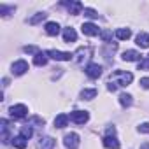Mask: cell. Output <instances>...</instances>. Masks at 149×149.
<instances>
[{"label":"cell","instance_id":"1","mask_svg":"<svg viewBox=\"0 0 149 149\" xmlns=\"http://www.w3.org/2000/svg\"><path fill=\"white\" fill-rule=\"evenodd\" d=\"M111 83H116L118 86H128L133 81V74L132 72H125V70H114L109 77Z\"/></svg>","mask_w":149,"mask_h":149},{"label":"cell","instance_id":"2","mask_svg":"<svg viewBox=\"0 0 149 149\" xmlns=\"http://www.w3.org/2000/svg\"><path fill=\"white\" fill-rule=\"evenodd\" d=\"M9 114H11V118H13V119H23V118H26L28 109H26V105L18 104V105H13V107L9 109Z\"/></svg>","mask_w":149,"mask_h":149},{"label":"cell","instance_id":"3","mask_svg":"<svg viewBox=\"0 0 149 149\" xmlns=\"http://www.w3.org/2000/svg\"><path fill=\"white\" fill-rule=\"evenodd\" d=\"M63 144H65L67 149H77V147H79V135L74 133V132L67 133V135L63 137Z\"/></svg>","mask_w":149,"mask_h":149},{"label":"cell","instance_id":"4","mask_svg":"<svg viewBox=\"0 0 149 149\" xmlns=\"http://www.w3.org/2000/svg\"><path fill=\"white\" fill-rule=\"evenodd\" d=\"M46 54H47V58H53V60H56V61H68V60L74 58V54L63 53V51H56V49H49Z\"/></svg>","mask_w":149,"mask_h":149},{"label":"cell","instance_id":"5","mask_svg":"<svg viewBox=\"0 0 149 149\" xmlns=\"http://www.w3.org/2000/svg\"><path fill=\"white\" fill-rule=\"evenodd\" d=\"M90 54H91V51L88 47H79L76 53H74V63H76V65H83L84 60L90 58Z\"/></svg>","mask_w":149,"mask_h":149},{"label":"cell","instance_id":"6","mask_svg":"<svg viewBox=\"0 0 149 149\" xmlns=\"http://www.w3.org/2000/svg\"><path fill=\"white\" fill-rule=\"evenodd\" d=\"M70 119L77 125H84L90 119V114L86 111H74V112H70Z\"/></svg>","mask_w":149,"mask_h":149},{"label":"cell","instance_id":"7","mask_svg":"<svg viewBox=\"0 0 149 149\" xmlns=\"http://www.w3.org/2000/svg\"><path fill=\"white\" fill-rule=\"evenodd\" d=\"M86 76L91 77V79H98V77L102 76V65H98V63H90V65L86 67Z\"/></svg>","mask_w":149,"mask_h":149},{"label":"cell","instance_id":"8","mask_svg":"<svg viewBox=\"0 0 149 149\" xmlns=\"http://www.w3.org/2000/svg\"><path fill=\"white\" fill-rule=\"evenodd\" d=\"M28 70V63L25 61V60H18V61H14L13 63V74L14 76H23V74Z\"/></svg>","mask_w":149,"mask_h":149},{"label":"cell","instance_id":"9","mask_svg":"<svg viewBox=\"0 0 149 149\" xmlns=\"http://www.w3.org/2000/svg\"><path fill=\"white\" fill-rule=\"evenodd\" d=\"M81 30H83L84 35H90V37H95V35L100 33V30H98V26H97L95 23H83Z\"/></svg>","mask_w":149,"mask_h":149},{"label":"cell","instance_id":"10","mask_svg":"<svg viewBox=\"0 0 149 149\" xmlns=\"http://www.w3.org/2000/svg\"><path fill=\"white\" fill-rule=\"evenodd\" d=\"M102 144L107 147V149H119V140L116 139V135H105Z\"/></svg>","mask_w":149,"mask_h":149},{"label":"cell","instance_id":"11","mask_svg":"<svg viewBox=\"0 0 149 149\" xmlns=\"http://www.w3.org/2000/svg\"><path fill=\"white\" fill-rule=\"evenodd\" d=\"M63 6H65V7L68 9V13L74 14V16L81 14V11H83V4H81V2H63Z\"/></svg>","mask_w":149,"mask_h":149},{"label":"cell","instance_id":"12","mask_svg":"<svg viewBox=\"0 0 149 149\" xmlns=\"http://www.w3.org/2000/svg\"><path fill=\"white\" fill-rule=\"evenodd\" d=\"M37 149H54V139L53 137H40Z\"/></svg>","mask_w":149,"mask_h":149},{"label":"cell","instance_id":"13","mask_svg":"<svg viewBox=\"0 0 149 149\" xmlns=\"http://www.w3.org/2000/svg\"><path fill=\"white\" fill-rule=\"evenodd\" d=\"M121 58H123L125 61H140V53L135 51V49H128V51L123 53Z\"/></svg>","mask_w":149,"mask_h":149},{"label":"cell","instance_id":"14","mask_svg":"<svg viewBox=\"0 0 149 149\" xmlns=\"http://www.w3.org/2000/svg\"><path fill=\"white\" fill-rule=\"evenodd\" d=\"M44 30H46V33L47 35H58L60 33V25L58 23H54V21H49V23H46V26H44Z\"/></svg>","mask_w":149,"mask_h":149},{"label":"cell","instance_id":"15","mask_svg":"<svg viewBox=\"0 0 149 149\" xmlns=\"http://www.w3.org/2000/svg\"><path fill=\"white\" fill-rule=\"evenodd\" d=\"M135 42H137L139 47H149V35H147L146 32H140V33L137 35Z\"/></svg>","mask_w":149,"mask_h":149},{"label":"cell","instance_id":"16","mask_svg":"<svg viewBox=\"0 0 149 149\" xmlns=\"http://www.w3.org/2000/svg\"><path fill=\"white\" fill-rule=\"evenodd\" d=\"M76 39H77V33L74 28H65L63 30V40L65 42H76Z\"/></svg>","mask_w":149,"mask_h":149},{"label":"cell","instance_id":"17","mask_svg":"<svg viewBox=\"0 0 149 149\" xmlns=\"http://www.w3.org/2000/svg\"><path fill=\"white\" fill-rule=\"evenodd\" d=\"M0 130H2V142L4 144H9V125H7V119H2L0 121Z\"/></svg>","mask_w":149,"mask_h":149},{"label":"cell","instance_id":"18","mask_svg":"<svg viewBox=\"0 0 149 149\" xmlns=\"http://www.w3.org/2000/svg\"><path fill=\"white\" fill-rule=\"evenodd\" d=\"M67 125H68V116L67 114H58L54 118V126L56 128H65Z\"/></svg>","mask_w":149,"mask_h":149},{"label":"cell","instance_id":"19","mask_svg":"<svg viewBox=\"0 0 149 149\" xmlns=\"http://www.w3.org/2000/svg\"><path fill=\"white\" fill-rule=\"evenodd\" d=\"M26 144H28V139H25L23 135H18V137L13 139V146H14L16 149H25Z\"/></svg>","mask_w":149,"mask_h":149},{"label":"cell","instance_id":"20","mask_svg":"<svg viewBox=\"0 0 149 149\" xmlns=\"http://www.w3.org/2000/svg\"><path fill=\"white\" fill-rule=\"evenodd\" d=\"M116 37L119 40H126V39L132 37V32H130V28H118L116 30Z\"/></svg>","mask_w":149,"mask_h":149},{"label":"cell","instance_id":"21","mask_svg":"<svg viewBox=\"0 0 149 149\" xmlns=\"http://www.w3.org/2000/svg\"><path fill=\"white\" fill-rule=\"evenodd\" d=\"M33 63H35L37 67H44V65L47 63V54H46V53L35 54V56H33Z\"/></svg>","mask_w":149,"mask_h":149},{"label":"cell","instance_id":"22","mask_svg":"<svg viewBox=\"0 0 149 149\" xmlns=\"http://www.w3.org/2000/svg\"><path fill=\"white\" fill-rule=\"evenodd\" d=\"M97 97V90L95 88H90V90H83L81 91V98L83 100H93Z\"/></svg>","mask_w":149,"mask_h":149},{"label":"cell","instance_id":"23","mask_svg":"<svg viewBox=\"0 0 149 149\" xmlns=\"http://www.w3.org/2000/svg\"><path fill=\"white\" fill-rule=\"evenodd\" d=\"M132 95H128V93H121L119 95V104L123 105V107H130L132 105Z\"/></svg>","mask_w":149,"mask_h":149},{"label":"cell","instance_id":"24","mask_svg":"<svg viewBox=\"0 0 149 149\" xmlns=\"http://www.w3.org/2000/svg\"><path fill=\"white\" fill-rule=\"evenodd\" d=\"M46 16H47V14H44V13H37L33 18L28 19V23H30V25H37V23H40L42 19H46Z\"/></svg>","mask_w":149,"mask_h":149},{"label":"cell","instance_id":"25","mask_svg":"<svg viewBox=\"0 0 149 149\" xmlns=\"http://www.w3.org/2000/svg\"><path fill=\"white\" fill-rule=\"evenodd\" d=\"M100 37H102L104 42H111V39H112V32H111V30H102V32H100Z\"/></svg>","mask_w":149,"mask_h":149},{"label":"cell","instance_id":"26","mask_svg":"<svg viewBox=\"0 0 149 149\" xmlns=\"http://www.w3.org/2000/svg\"><path fill=\"white\" fill-rule=\"evenodd\" d=\"M21 135H23L25 139H30V137L33 135V130H32V126H23V128H21Z\"/></svg>","mask_w":149,"mask_h":149},{"label":"cell","instance_id":"27","mask_svg":"<svg viewBox=\"0 0 149 149\" xmlns=\"http://www.w3.org/2000/svg\"><path fill=\"white\" fill-rule=\"evenodd\" d=\"M139 70H149V58H144L139 61Z\"/></svg>","mask_w":149,"mask_h":149},{"label":"cell","instance_id":"28","mask_svg":"<svg viewBox=\"0 0 149 149\" xmlns=\"http://www.w3.org/2000/svg\"><path fill=\"white\" fill-rule=\"evenodd\" d=\"M84 16H86V18H98L97 11H95V9H90V7L84 9Z\"/></svg>","mask_w":149,"mask_h":149},{"label":"cell","instance_id":"29","mask_svg":"<svg viewBox=\"0 0 149 149\" xmlns=\"http://www.w3.org/2000/svg\"><path fill=\"white\" fill-rule=\"evenodd\" d=\"M23 49H25V53H32V54H39V53H40L35 46H25Z\"/></svg>","mask_w":149,"mask_h":149},{"label":"cell","instance_id":"30","mask_svg":"<svg viewBox=\"0 0 149 149\" xmlns=\"http://www.w3.org/2000/svg\"><path fill=\"white\" fill-rule=\"evenodd\" d=\"M139 132H142V133H149V123H142V125L139 126Z\"/></svg>","mask_w":149,"mask_h":149},{"label":"cell","instance_id":"31","mask_svg":"<svg viewBox=\"0 0 149 149\" xmlns=\"http://www.w3.org/2000/svg\"><path fill=\"white\" fill-rule=\"evenodd\" d=\"M140 86L146 88V90H149V77H142L140 79Z\"/></svg>","mask_w":149,"mask_h":149}]
</instances>
